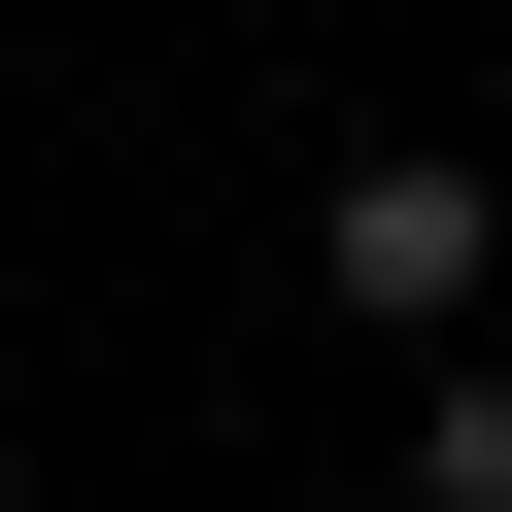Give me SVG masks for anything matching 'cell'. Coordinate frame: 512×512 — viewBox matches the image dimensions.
I'll return each mask as SVG.
<instances>
[{
	"label": "cell",
	"mask_w": 512,
	"mask_h": 512,
	"mask_svg": "<svg viewBox=\"0 0 512 512\" xmlns=\"http://www.w3.org/2000/svg\"><path fill=\"white\" fill-rule=\"evenodd\" d=\"M478 274H512V205H478L444 137H376V171H342V308H376V342H444Z\"/></svg>",
	"instance_id": "6da1fadb"
},
{
	"label": "cell",
	"mask_w": 512,
	"mask_h": 512,
	"mask_svg": "<svg viewBox=\"0 0 512 512\" xmlns=\"http://www.w3.org/2000/svg\"><path fill=\"white\" fill-rule=\"evenodd\" d=\"M410 512H512V376H444V444H410Z\"/></svg>",
	"instance_id": "7a4b0ae2"
}]
</instances>
